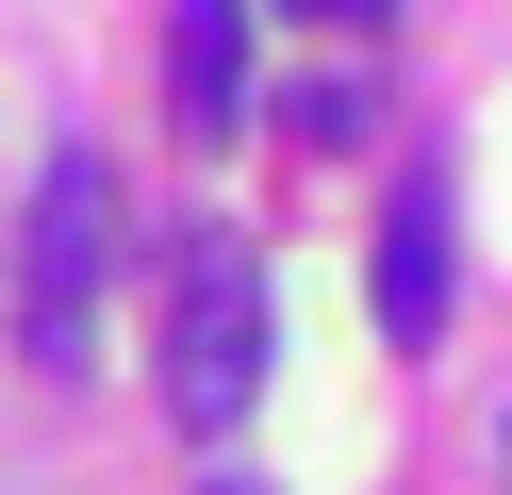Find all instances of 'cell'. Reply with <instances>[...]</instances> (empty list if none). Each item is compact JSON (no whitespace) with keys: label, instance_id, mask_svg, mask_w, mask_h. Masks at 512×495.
Wrapping results in <instances>:
<instances>
[{"label":"cell","instance_id":"1","mask_svg":"<svg viewBox=\"0 0 512 495\" xmlns=\"http://www.w3.org/2000/svg\"><path fill=\"white\" fill-rule=\"evenodd\" d=\"M248 396H265V264H248V231H182V264H166V413L232 429Z\"/></svg>","mask_w":512,"mask_h":495},{"label":"cell","instance_id":"2","mask_svg":"<svg viewBox=\"0 0 512 495\" xmlns=\"http://www.w3.org/2000/svg\"><path fill=\"white\" fill-rule=\"evenodd\" d=\"M100 264H116V182H100V149H50L34 248H17V347L50 380H83V347H100Z\"/></svg>","mask_w":512,"mask_h":495},{"label":"cell","instance_id":"3","mask_svg":"<svg viewBox=\"0 0 512 495\" xmlns=\"http://www.w3.org/2000/svg\"><path fill=\"white\" fill-rule=\"evenodd\" d=\"M446 297H463V264H446V182L413 165V182L380 198V330H397V347H446Z\"/></svg>","mask_w":512,"mask_h":495},{"label":"cell","instance_id":"4","mask_svg":"<svg viewBox=\"0 0 512 495\" xmlns=\"http://www.w3.org/2000/svg\"><path fill=\"white\" fill-rule=\"evenodd\" d=\"M166 83H182V132H248V17L232 0H182L166 17Z\"/></svg>","mask_w":512,"mask_h":495},{"label":"cell","instance_id":"5","mask_svg":"<svg viewBox=\"0 0 512 495\" xmlns=\"http://www.w3.org/2000/svg\"><path fill=\"white\" fill-rule=\"evenodd\" d=\"M298 17H331V33H380V17H397V0H298Z\"/></svg>","mask_w":512,"mask_h":495},{"label":"cell","instance_id":"6","mask_svg":"<svg viewBox=\"0 0 512 495\" xmlns=\"http://www.w3.org/2000/svg\"><path fill=\"white\" fill-rule=\"evenodd\" d=\"M215 495H248V479H215Z\"/></svg>","mask_w":512,"mask_h":495}]
</instances>
